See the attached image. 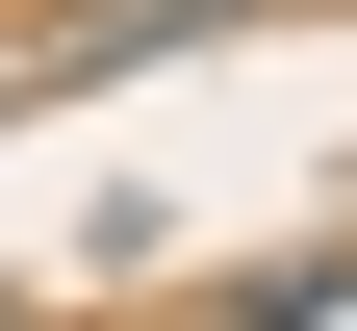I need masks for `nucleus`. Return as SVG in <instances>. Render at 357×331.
Here are the masks:
<instances>
[{
  "label": "nucleus",
  "instance_id": "obj_1",
  "mask_svg": "<svg viewBox=\"0 0 357 331\" xmlns=\"http://www.w3.org/2000/svg\"><path fill=\"white\" fill-rule=\"evenodd\" d=\"M0 331H52V306H0Z\"/></svg>",
  "mask_w": 357,
  "mask_h": 331
}]
</instances>
